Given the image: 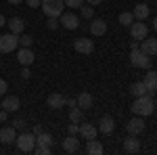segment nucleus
<instances>
[{"label":"nucleus","instance_id":"16","mask_svg":"<svg viewBox=\"0 0 157 155\" xmlns=\"http://www.w3.org/2000/svg\"><path fill=\"white\" fill-rule=\"evenodd\" d=\"M63 151H67V153H78V151H80V141L75 138V134L65 136V141H63Z\"/></svg>","mask_w":157,"mask_h":155},{"label":"nucleus","instance_id":"44","mask_svg":"<svg viewBox=\"0 0 157 155\" xmlns=\"http://www.w3.org/2000/svg\"><path fill=\"white\" fill-rule=\"evenodd\" d=\"M151 23H153V29L157 32V17H153V21H151Z\"/></svg>","mask_w":157,"mask_h":155},{"label":"nucleus","instance_id":"1","mask_svg":"<svg viewBox=\"0 0 157 155\" xmlns=\"http://www.w3.org/2000/svg\"><path fill=\"white\" fill-rule=\"evenodd\" d=\"M132 113L134 115H140V118H147L155 111V103H153V96L151 95H143V96H136L132 103Z\"/></svg>","mask_w":157,"mask_h":155},{"label":"nucleus","instance_id":"22","mask_svg":"<svg viewBox=\"0 0 157 155\" xmlns=\"http://www.w3.org/2000/svg\"><path fill=\"white\" fill-rule=\"evenodd\" d=\"M75 101H78V107L84 109V111H86V109H90V107H92V103H94V99H92L90 92H80Z\"/></svg>","mask_w":157,"mask_h":155},{"label":"nucleus","instance_id":"30","mask_svg":"<svg viewBox=\"0 0 157 155\" xmlns=\"http://www.w3.org/2000/svg\"><path fill=\"white\" fill-rule=\"evenodd\" d=\"M32 42H34V38H32V36H25V34L19 36V44H21V46L29 48V46H32Z\"/></svg>","mask_w":157,"mask_h":155},{"label":"nucleus","instance_id":"17","mask_svg":"<svg viewBox=\"0 0 157 155\" xmlns=\"http://www.w3.org/2000/svg\"><path fill=\"white\" fill-rule=\"evenodd\" d=\"M143 82H145L147 90H149V95L153 96V92H155V90H157V72H155V69H149Z\"/></svg>","mask_w":157,"mask_h":155},{"label":"nucleus","instance_id":"36","mask_svg":"<svg viewBox=\"0 0 157 155\" xmlns=\"http://www.w3.org/2000/svg\"><path fill=\"white\" fill-rule=\"evenodd\" d=\"M69 134H80V126H78V124H69Z\"/></svg>","mask_w":157,"mask_h":155},{"label":"nucleus","instance_id":"26","mask_svg":"<svg viewBox=\"0 0 157 155\" xmlns=\"http://www.w3.org/2000/svg\"><path fill=\"white\" fill-rule=\"evenodd\" d=\"M130 92H132L134 99H136V96H143V95H149V90H147L145 82H134L132 86H130Z\"/></svg>","mask_w":157,"mask_h":155},{"label":"nucleus","instance_id":"41","mask_svg":"<svg viewBox=\"0 0 157 155\" xmlns=\"http://www.w3.org/2000/svg\"><path fill=\"white\" fill-rule=\"evenodd\" d=\"M86 2H88V4H90V6H97V4H101V2H103V0H86Z\"/></svg>","mask_w":157,"mask_h":155},{"label":"nucleus","instance_id":"42","mask_svg":"<svg viewBox=\"0 0 157 155\" xmlns=\"http://www.w3.org/2000/svg\"><path fill=\"white\" fill-rule=\"evenodd\" d=\"M130 50H138V42L132 40V44H130Z\"/></svg>","mask_w":157,"mask_h":155},{"label":"nucleus","instance_id":"32","mask_svg":"<svg viewBox=\"0 0 157 155\" xmlns=\"http://www.w3.org/2000/svg\"><path fill=\"white\" fill-rule=\"evenodd\" d=\"M59 19H57V17H48V21H46V27H48V29H57V27H59Z\"/></svg>","mask_w":157,"mask_h":155},{"label":"nucleus","instance_id":"20","mask_svg":"<svg viewBox=\"0 0 157 155\" xmlns=\"http://www.w3.org/2000/svg\"><path fill=\"white\" fill-rule=\"evenodd\" d=\"M124 151H126V153H138V151H140V141H138L134 134H130V136L124 141Z\"/></svg>","mask_w":157,"mask_h":155},{"label":"nucleus","instance_id":"28","mask_svg":"<svg viewBox=\"0 0 157 155\" xmlns=\"http://www.w3.org/2000/svg\"><path fill=\"white\" fill-rule=\"evenodd\" d=\"M120 23L124 25V27H130V25L134 23V15H132V13H128V11L121 13V15H120Z\"/></svg>","mask_w":157,"mask_h":155},{"label":"nucleus","instance_id":"23","mask_svg":"<svg viewBox=\"0 0 157 155\" xmlns=\"http://www.w3.org/2000/svg\"><path fill=\"white\" fill-rule=\"evenodd\" d=\"M88 155H103V145H101V141H97V138H92V141H88L86 143V149H84Z\"/></svg>","mask_w":157,"mask_h":155},{"label":"nucleus","instance_id":"4","mask_svg":"<svg viewBox=\"0 0 157 155\" xmlns=\"http://www.w3.org/2000/svg\"><path fill=\"white\" fill-rule=\"evenodd\" d=\"M130 63H132L134 67H140V69H151V57L145 55L140 48L130 52Z\"/></svg>","mask_w":157,"mask_h":155},{"label":"nucleus","instance_id":"34","mask_svg":"<svg viewBox=\"0 0 157 155\" xmlns=\"http://www.w3.org/2000/svg\"><path fill=\"white\" fill-rule=\"evenodd\" d=\"M6 90H9V84H6V80H2V78H0V96L6 95Z\"/></svg>","mask_w":157,"mask_h":155},{"label":"nucleus","instance_id":"18","mask_svg":"<svg viewBox=\"0 0 157 155\" xmlns=\"http://www.w3.org/2000/svg\"><path fill=\"white\" fill-rule=\"evenodd\" d=\"M80 134H82L84 141H92V138H97L98 128L94 124H82V126H80Z\"/></svg>","mask_w":157,"mask_h":155},{"label":"nucleus","instance_id":"39","mask_svg":"<svg viewBox=\"0 0 157 155\" xmlns=\"http://www.w3.org/2000/svg\"><path fill=\"white\" fill-rule=\"evenodd\" d=\"M40 132H44V130H42V126H40V124H34V134L38 136Z\"/></svg>","mask_w":157,"mask_h":155},{"label":"nucleus","instance_id":"10","mask_svg":"<svg viewBox=\"0 0 157 155\" xmlns=\"http://www.w3.org/2000/svg\"><path fill=\"white\" fill-rule=\"evenodd\" d=\"M138 48H140L145 55H149V57H155L157 55V38H149L147 36L145 40H140Z\"/></svg>","mask_w":157,"mask_h":155},{"label":"nucleus","instance_id":"14","mask_svg":"<svg viewBox=\"0 0 157 155\" xmlns=\"http://www.w3.org/2000/svg\"><path fill=\"white\" fill-rule=\"evenodd\" d=\"M19 107H21L19 96H15V95H6V96H4V101H2V109H6L9 113H15Z\"/></svg>","mask_w":157,"mask_h":155},{"label":"nucleus","instance_id":"11","mask_svg":"<svg viewBox=\"0 0 157 155\" xmlns=\"http://www.w3.org/2000/svg\"><path fill=\"white\" fill-rule=\"evenodd\" d=\"M46 105H48L50 109H61L67 105V96L61 95V92H52V95H48V99H46Z\"/></svg>","mask_w":157,"mask_h":155},{"label":"nucleus","instance_id":"13","mask_svg":"<svg viewBox=\"0 0 157 155\" xmlns=\"http://www.w3.org/2000/svg\"><path fill=\"white\" fill-rule=\"evenodd\" d=\"M17 141V130H15V126H4V128H0V143L2 145H11Z\"/></svg>","mask_w":157,"mask_h":155},{"label":"nucleus","instance_id":"2","mask_svg":"<svg viewBox=\"0 0 157 155\" xmlns=\"http://www.w3.org/2000/svg\"><path fill=\"white\" fill-rule=\"evenodd\" d=\"M40 9L44 11L46 17H57V19H59L63 9H65V2H63V0H42Z\"/></svg>","mask_w":157,"mask_h":155},{"label":"nucleus","instance_id":"37","mask_svg":"<svg viewBox=\"0 0 157 155\" xmlns=\"http://www.w3.org/2000/svg\"><path fill=\"white\" fill-rule=\"evenodd\" d=\"M25 126H27V124H25V119H17V122H15V130H17V128H19V130H23Z\"/></svg>","mask_w":157,"mask_h":155},{"label":"nucleus","instance_id":"5","mask_svg":"<svg viewBox=\"0 0 157 155\" xmlns=\"http://www.w3.org/2000/svg\"><path fill=\"white\" fill-rule=\"evenodd\" d=\"M19 46V36L17 34H4L0 36V52H13Z\"/></svg>","mask_w":157,"mask_h":155},{"label":"nucleus","instance_id":"45","mask_svg":"<svg viewBox=\"0 0 157 155\" xmlns=\"http://www.w3.org/2000/svg\"><path fill=\"white\" fill-rule=\"evenodd\" d=\"M2 25H6V19H4V17L0 15V27H2Z\"/></svg>","mask_w":157,"mask_h":155},{"label":"nucleus","instance_id":"8","mask_svg":"<svg viewBox=\"0 0 157 155\" xmlns=\"http://www.w3.org/2000/svg\"><path fill=\"white\" fill-rule=\"evenodd\" d=\"M59 23L65 27V29H78L80 27V17L78 15H73V13H61L59 17Z\"/></svg>","mask_w":157,"mask_h":155},{"label":"nucleus","instance_id":"24","mask_svg":"<svg viewBox=\"0 0 157 155\" xmlns=\"http://www.w3.org/2000/svg\"><path fill=\"white\" fill-rule=\"evenodd\" d=\"M132 15H134L136 21H145L147 17H149V6H147V4H136L134 11H132Z\"/></svg>","mask_w":157,"mask_h":155},{"label":"nucleus","instance_id":"38","mask_svg":"<svg viewBox=\"0 0 157 155\" xmlns=\"http://www.w3.org/2000/svg\"><path fill=\"white\" fill-rule=\"evenodd\" d=\"M29 76H32V73H29V69H27V67H23V69H21V78H23V80H29Z\"/></svg>","mask_w":157,"mask_h":155},{"label":"nucleus","instance_id":"35","mask_svg":"<svg viewBox=\"0 0 157 155\" xmlns=\"http://www.w3.org/2000/svg\"><path fill=\"white\" fill-rule=\"evenodd\" d=\"M27 6H32V9H36V6H40L42 4V0H23Z\"/></svg>","mask_w":157,"mask_h":155},{"label":"nucleus","instance_id":"3","mask_svg":"<svg viewBox=\"0 0 157 155\" xmlns=\"http://www.w3.org/2000/svg\"><path fill=\"white\" fill-rule=\"evenodd\" d=\"M15 143H17V149H19V151L29 153V151H34V147H36V134H34V132H21Z\"/></svg>","mask_w":157,"mask_h":155},{"label":"nucleus","instance_id":"29","mask_svg":"<svg viewBox=\"0 0 157 155\" xmlns=\"http://www.w3.org/2000/svg\"><path fill=\"white\" fill-rule=\"evenodd\" d=\"M80 9H82V17H84V19H94V6H90V4L84 6V4H82Z\"/></svg>","mask_w":157,"mask_h":155},{"label":"nucleus","instance_id":"6","mask_svg":"<svg viewBox=\"0 0 157 155\" xmlns=\"http://www.w3.org/2000/svg\"><path fill=\"white\" fill-rule=\"evenodd\" d=\"M128 29H130V38L136 40V42H140V40H145V38L149 36V27H147V23H143V21L132 23Z\"/></svg>","mask_w":157,"mask_h":155},{"label":"nucleus","instance_id":"9","mask_svg":"<svg viewBox=\"0 0 157 155\" xmlns=\"http://www.w3.org/2000/svg\"><path fill=\"white\" fill-rule=\"evenodd\" d=\"M126 130H128V134H134V136H138L140 132L145 130V119L140 118V115H134L128 124H126Z\"/></svg>","mask_w":157,"mask_h":155},{"label":"nucleus","instance_id":"19","mask_svg":"<svg viewBox=\"0 0 157 155\" xmlns=\"http://www.w3.org/2000/svg\"><path fill=\"white\" fill-rule=\"evenodd\" d=\"M90 32H92V36H105L107 34V21L105 19H92Z\"/></svg>","mask_w":157,"mask_h":155},{"label":"nucleus","instance_id":"12","mask_svg":"<svg viewBox=\"0 0 157 155\" xmlns=\"http://www.w3.org/2000/svg\"><path fill=\"white\" fill-rule=\"evenodd\" d=\"M17 61H19L23 67H29V65L34 63V50H32V48L21 46L19 50H17Z\"/></svg>","mask_w":157,"mask_h":155},{"label":"nucleus","instance_id":"43","mask_svg":"<svg viewBox=\"0 0 157 155\" xmlns=\"http://www.w3.org/2000/svg\"><path fill=\"white\" fill-rule=\"evenodd\" d=\"M6 2H9V4H21L23 0H6Z\"/></svg>","mask_w":157,"mask_h":155},{"label":"nucleus","instance_id":"46","mask_svg":"<svg viewBox=\"0 0 157 155\" xmlns=\"http://www.w3.org/2000/svg\"><path fill=\"white\" fill-rule=\"evenodd\" d=\"M0 109H2V103H0Z\"/></svg>","mask_w":157,"mask_h":155},{"label":"nucleus","instance_id":"27","mask_svg":"<svg viewBox=\"0 0 157 155\" xmlns=\"http://www.w3.org/2000/svg\"><path fill=\"white\" fill-rule=\"evenodd\" d=\"M82 119H84V109L71 107V111H69V122H73V124H80Z\"/></svg>","mask_w":157,"mask_h":155},{"label":"nucleus","instance_id":"21","mask_svg":"<svg viewBox=\"0 0 157 155\" xmlns=\"http://www.w3.org/2000/svg\"><path fill=\"white\" fill-rule=\"evenodd\" d=\"M6 25L11 27V34H17V36H21V34H23V29H25V23H23V19H21V17H13V19H9Z\"/></svg>","mask_w":157,"mask_h":155},{"label":"nucleus","instance_id":"25","mask_svg":"<svg viewBox=\"0 0 157 155\" xmlns=\"http://www.w3.org/2000/svg\"><path fill=\"white\" fill-rule=\"evenodd\" d=\"M36 145L38 147H50L52 149V136H50L48 132H40L36 136Z\"/></svg>","mask_w":157,"mask_h":155},{"label":"nucleus","instance_id":"7","mask_svg":"<svg viewBox=\"0 0 157 155\" xmlns=\"http://www.w3.org/2000/svg\"><path fill=\"white\" fill-rule=\"evenodd\" d=\"M73 48L80 55H92L94 52V42L88 40V38H75L73 40Z\"/></svg>","mask_w":157,"mask_h":155},{"label":"nucleus","instance_id":"33","mask_svg":"<svg viewBox=\"0 0 157 155\" xmlns=\"http://www.w3.org/2000/svg\"><path fill=\"white\" fill-rule=\"evenodd\" d=\"M34 151H36L38 155H48L50 153V147H38V145H36V147H34Z\"/></svg>","mask_w":157,"mask_h":155},{"label":"nucleus","instance_id":"15","mask_svg":"<svg viewBox=\"0 0 157 155\" xmlns=\"http://www.w3.org/2000/svg\"><path fill=\"white\" fill-rule=\"evenodd\" d=\"M97 128H98V132H101V134H111V132H113V128H115V119L111 118V115H103Z\"/></svg>","mask_w":157,"mask_h":155},{"label":"nucleus","instance_id":"40","mask_svg":"<svg viewBox=\"0 0 157 155\" xmlns=\"http://www.w3.org/2000/svg\"><path fill=\"white\" fill-rule=\"evenodd\" d=\"M67 107H78V101L75 99H67Z\"/></svg>","mask_w":157,"mask_h":155},{"label":"nucleus","instance_id":"31","mask_svg":"<svg viewBox=\"0 0 157 155\" xmlns=\"http://www.w3.org/2000/svg\"><path fill=\"white\" fill-rule=\"evenodd\" d=\"M65 2V6H69V9H80L82 4H84V0H63Z\"/></svg>","mask_w":157,"mask_h":155}]
</instances>
